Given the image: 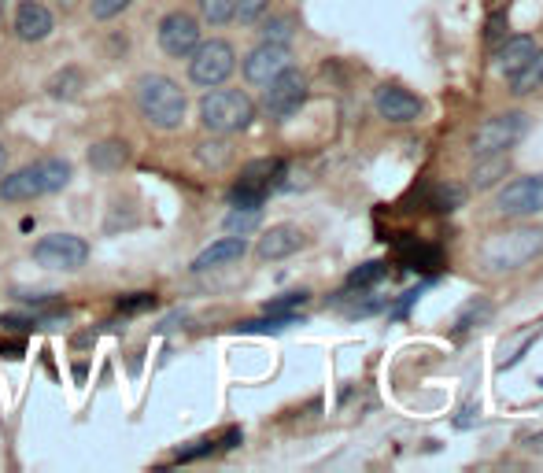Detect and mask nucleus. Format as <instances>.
<instances>
[{"instance_id":"f257e3e1","label":"nucleus","mask_w":543,"mask_h":473,"mask_svg":"<svg viewBox=\"0 0 543 473\" xmlns=\"http://www.w3.org/2000/svg\"><path fill=\"white\" fill-rule=\"evenodd\" d=\"M543 255V226H514L503 233H488L477 248V263L488 274H510V270L529 267L532 259Z\"/></svg>"},{"instance_id":"f03ea898","label":"nucleus","mask_w":543,"mask_h":473,"mask_svg":"<svg viewBox=\"0 0 543 473\" xmlns=\"http://www.w3.org/2000/svg\"><path fill=\"white\" fill-rule=\"evenodd\" d=\"M133 100H137V111L148 126H156L163 134L178 130L185 122V111H189V100H185V89H181L170 74H141L137 85H133Z\"/></svg>"},{"instance_id":"7ed1b4c3","label":"nucleus","mask_w":543,"mask_h":473,"mask_svg":"<svg viewBox=\"0 0 543 473\" xmlns=\"http://www.w3.org/2000/svg\"><path fill=\"white\" fill-rule=\"evenodd\" d=\"M67 182H71V163L60 156H45V159H37V163H26V167L12 170V174L0 182V200H8V204H30L37 196L60 193Z\"/></svg>"},{"instance_id":"20e7f679","label":"nucleus","mask_w":543,"mask_h":473,"mask_svg":"<svg viewBox=\"0 0 543 473\" xmlns=\"http://www.w3.org/2000/svg\"><path fill=\"white\" fill-rule=\"evenodd\" d=\"M255 122V100L244 89H207L200 100V126L207 134L230 137Z\"/></svg>"},{"instance_id":"39448f33","label":"nucleus","mask_w":543,"mask_h":473,"mask_svg":"<svg viewBox=\"0 0 543 473\" xmlns=\"http://www.w3.org/2000/svg\"><path fill=\"white\" fill-rule=\"evenodd\" d=\"M237 71V49L222 37H211V41H200L193 52H189V82L200 85V89H215L222 85L230 74Z\"/></svg>"},{"instance_id":"423d86ee","label":"nucleus","mask_w":543,"mask_h":473,"mask_svg":"<svg viewBox=\"0 0 543 473\" xmlns=\"http://www.w3.org/2000/svg\"><path fill=\"white\" fill-rule=\"evenodd\" d=\"M532 119L525 111H503V115H495V119H484L477 130H473V141L470 148L477 156H499V152H510V148L518 145L521 137L529 134Z\"/></svg>"},{"instance_id":"0eeeda50","label":"nucleus","mask_w":543,"mask_h":473,"mask_svg":"<svg viewBox=\"0 0 543 473\" xmlns=\"http://www.w3.org/2000/svg\"><path fill=\"white\" fill-rule=\"evenodd\" d=\"M89 244L78 233H49L34 244V263L45 270H82Z\"/></svg>"},{"instance_id":"6e6552de","label":"nucleus","mask_w":543,"mask_h":473,"mask_svg":"<svg viewBox=\"0 0 543 473\" xmlns=\"http://www.w3.org/2000/svg\"><path fill=\"white\" fill-rule=\"evenodd\" d=\"M303 100H307V74L296 71V67H285L278 78L266 82L263 108L270 119H289V115H296Z\"/></svg>"},{"instance_id":"1a4fd4ad","label":"nucleus","mask_w":543,"mask_h":473,"mask_svg":"<svg viewBox=\"0 0 543 473\" xmlns=\"http://www.w3.org/2000/svg\"><path fill=\"white\" fill-rule=\"evenodd\" d=\"M495 211L503 219H529L543 211V174H529V178H514L507 189H499L495 196Z\"/></svg>"},{"instance_id":"9d476101","label":"nucleus","mask_w":543,"mask_h":473,"mask_svg":"<svg viewBox=\"0 0 543 473\" xmlns=\"http://www.w3.org/2000/svg\"><path fill=\"white\" fill-rule=\"evenodd\" d=\"M156 37L170 60H189V52L200 45V23L189 12H167L159 19Z\"/></svg>"},{"instance_id":"9b49d317","label":"nucleus","mask_w":543,"mask_h":473,"mask_svg":"<svg viewBox=\"0 0 543 473\" xmlns=\"http://www.w3.org/2000/svg\"><path fill=\"white\" fill-rule=\"evenodd\" d=\"M285 67H292V49L278 45V41H259L248 56H244V82L266 85L270 78H278Z\"/></svg>"},{"instance_id":"f8f14e48","label":"nucleus","mask_w":543,"mask_h":473,"mask_svg":"<svg viewBox=\"0 0 543 473\" xmlns=\"http://www.w3.org/2000/svg\"><path fill=\"white\" fill-rule=\"evenodd\" d=\"M374 108L385 122H414L425 111L422 97L403 85H381L374 93Z\"/></svg>"},{"instance_id":"ddd939ff","label":"nucleus","mask_w":543,"mask_h":473,"mask_svg":"<svg viewBox=\"0 0 543 473\" xmlns=\"http://www.w3.org/2000/svg\"><path fill=\"white\" fill-rule=\"evenodd\" d=\"M303 248V230L300 226H289V222H281V226H270V230L255 241V255L266 259V263H274V259H289Z\"/></svg>"},{"instance_id":"4468645a","label":"nucleus","mask_w":543,"mask_h":473,"mask_svg":"<svg viewBox=\"0 0 543 473\" xmlns=\"http://www.w3.org/2000/svg\"><path fill=\"white\" fill-rule=\"evenodd\" d=\"M15 34L19 41H45V37L56 30V19L52 12L41 4V0H23L19 8H15Z\"/></svg>"},{"instance_id":"2eb2a0df","label":"nucleus","mask_w":543,"mask_h":473,"mask_svg":"<svg viewBox=\"0 0 543 473\" xmlns=\"http://www.w3.org/2000/svg\"><path fill=\"white\" fill-rule=\"evenodd\" d=\"M244 255H248V241L237 237V233H230V237H222V241H215L211 248H204V252L196 255L189 270H193V274H207V270L230 267V263H237Z\"/></svg>"},{"instance_id":"dca6fc26","label":"nucleus","mask_w":543,"mask_h":473,"mask_svg":"<svg viewBox=\"0 0 543 473\" xmlns=\"http://www.w3.org/2000/svg\"><path fill=\"white\" fill-rule=\"evenodd\" d=\"M532 52H536V37L532 34H514V37H507L503 45H499V52H495V71L499 74H514L521 67V63L529 60Z\"/></svg>"},{"instance_id":"f3484780","label":"nucleus","mask_w":543,"mask_h":473,"mask_svg":"<svg viewBox=\"0 0 543 473\" xmlns=\"http://www.w3.org/2000/svg\"><path fill=\"white\" fill-rule=\"evenodd\" d=\"M543 89V49H536L529 60L521 63L518 71L510 74V93L514 97H532V93H540Z\"/></svg>"},{"instance_id":"a211bd4d","label":"nucleus","mask_w":543,"mask_h":473,"mask_svg":"<svg viewBox=\"0 0 543 473\" xmlns=\"http://www.w3.org/2000/svg\"><path fill=\"white\" fill-rule=\"evenodd\" d=\"M507 170H510L507 152H499V156H481V163L473 167V189H492Z\"/></svg>"},{"instance_id":"6ab92c4d","label":"nucleus","mask_w":543,"mask_h":473,"mask_svg":"<svg viewBox=\"0 0 543 473\" xmlns=\"http://www.w3.org/2000/svg\"><path fill=\"white\" fill-rule=\"evenodd\" d=\"M263 222V207H233L230 215H226V233H237V237H248Z\"/></svg>"},{"instance_id":"aec40b11","label":"nucleus","mask_w":543,"mask_h":473,"mask_svg":"<svg viewBox=\"0 0 543 473\" xmlns=\"http://www.w3.org/2000/svg\"><path fill=\"white\" fill-rule=\"evenodd\" d=\"M130 159V152H126V145H119V141H104V145L89 148V163L100 170H115L122 167Z\"/></svg>"},{"instance_id":"412c9836","label":"nucleus","mask_w":543,"mask_h":473,"mask_svg":"<svg viewBox=\"0 0 543 473\" xmlns=\"http://www.w3.org/2000/svg\"><path fill=\"white\" fill-rule=\"evenodd\" d=\"M300 322V315H274V311H266V318H252V322H241V333H270V329H289Z\"/></svg>"},{"instance_id":"4be33fe9","label":"nucleus","mask_w":543,"mask_h":473,"mask_svg":"<svg viewBox=\"0 0 543 473\" xmlns=\"http://www.w3.org/2000/svg\"><path fill=\"white\" fill-rule=\"evenodd\" d=\"M196 8H200V15H204V23L226 26L233 19V8H237V0H196Z\"/></svg>"},{"instance_id":"5701e85b","label":"nucleus","mask_w":543,"mask_h":473,"mask_svg":"<svg viewBox=\"0 0 543 473\" xmlns=\"http://www.w3.org/2000/svg\"><path fill=\"white\" fill-rule=\"evenodd\" d=\"M230 145L226 141H204V145H196V159L204 163V167H211V170H218V167H226L230 163Z\"/></svg>"},{"instance_id":"b1692460","label":"nucleus","mask_w":543,"mask_h":473,"mask_svg":"<svg viewBox=\"0 0 543 473\" xmlns=\"http://www.w3.org/2000/svg\"><path fill=\"white\" fill-rule=\"evenodd\" d=\"M78 89H82V74L74 71V67L60 71V74H56V78L49 82V93H52L56 100H71L74 93H78Z\"/></svg>"},{"instance_id":"393cba45","label":"nucleus","mask_w":543,"mask_h":473,"mask_svg":"<svg viewBox=\"0 0 543 473\" xmlns=\"http://www.w3.org/2000/svg\"><path fill=\"white\" fill-rule=\"evenodd\" d=\"M259 34H263V41H278V45H289L296 30H292V19H289V15H274V19H266Z\"/></svg>"},{"instance_id":"a878e982","label":"nucleus","mask_w":543,"mask_h":473,"mask_svg":"<svg viewBox=\"0 0 543 473\" xmlns=\"http://www.w3.org/2000/svg\"><path fill=\"white\" fill-rule=\"evenodd\" d=\"M385 278V263H362L359 270H351L348 274V289H366V285H374V281Z\"/></svg>"},{"instance_id":"bb28decb","label":"nucleus","mask_w":543,"mask_h":473,"mask_svg":"<svg viewBox=\"0 0 543 473\" xmlns=\"http://www.w3.org/2000/svg\"><path fill=\"white\" fill-rule=\"evenodd\" d=\"M130 4L133 0H89V12H93L97 23H111V19H119Z\"/></svg>"},{"instance_id":"cd10ccee","label":"nucleus","mask_w":543,"mask_h":473,"mask_svg":"<svg viewBox=\"0 0 543 473\" xmlns=\"http://www.w3.org/2000/svg\"><path fill=\"white\" fill-rule=\"evenodd\" d=\"M270 8V0H237V8H233V19H241V23H259Z\"/></svg>"},{"instance_id":"c85d7f7f","label":"nucleus","mask_w":543,"mask_h":473,"mask_svg":"<svg viewBox=\"0 0 543 473\" xmlns=\"http://www.w3.org/2000/svg\"><path fill=\"white\" fill-rule=\"evenodd\" d=\"M303 304H307V292H289V296H281V300H270V304H266V311L285 315V311H292V307H303Z\"/></svg>"},{"instance_id":"c756f323","label":"nucleus","mask_w":543,"mask_h":473,"mask_svg":"<svg viewBox=\"0 0 543 473\" xmlns=\"http://www.w3.org/2000/svg\"><path fill=\"white\" fill-rule=\"evenodd\" d=\"M148 307H156V296H152V292H133V300H119V311H126V315L148 311Z\"/></svg>"},{"instance_id":"7c9ffc66","label":"nucleus","mask_w":543,"mask_h":473,"mask_svg":"<svg viewBox=\"0 0 543 473\" xmlns=\"http://www.w3.org/2000/svg\"><path fill=\"white\" fill-rule=\"evenodd\" d=\"M207 451H215V440H196V448L181 451L178 462H193V459H200V455H207Z\"/></svg>"},{"instance_id":"2f4dec72","label":"nucleus","mask_w":543,"mask_h":473,"mask_svg":"<svg viewBox=\"0 0 543 473\" xmlns=\"http://www.w3.org/2000/svg\"><path fill=\"white\" fill-rule=\"evenodd\" d=\"M532 451H543V433H536V437H529Z\"/></svg>"},{"instance_id":"473e14b6","label":"nucleus","mask_w":543,"mask_h":473,"mask_svg":"<svg viewBox=\"0 0 543 473\" xmlns=\"http://www.w3.org/2000/svg\"><path fill=\"white\" fill-rule=\"evenodd\" d=\"M4 167H8V148L0 145V174H4Z\"/></svg>"}]
</instances>
